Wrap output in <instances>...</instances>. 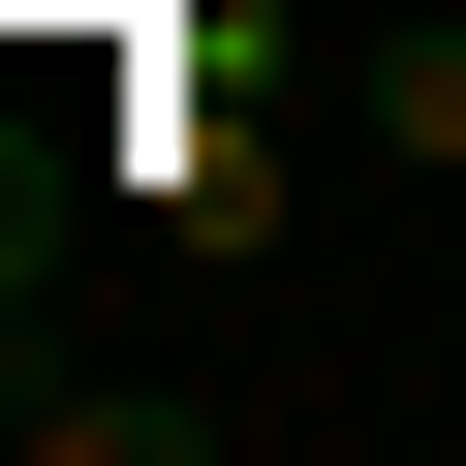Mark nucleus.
<instances>
[{
	"label": "nucleus",
	"mask_w": 466,
	"mask_h": 466,
	"mask_svg": "<svg viewBox=\"0 0 466 466\" xmlns=\"http://www.w3.org/2000/svg\"><path fill=\"white\" fill-rule=\"evenodd\" d=\"M218 373H0V466H218Z\"/></svg>",
	"instance_id": "1"
},
{
	"label": "nucleus",
	"mask_w": 466,
	"mask_h": 466,
	"mask_svg": "<svg viewBox=\"0 0 466 466\" xmlns=\"http://www.w3.org/2000/svg\"><path fill=\"white\" fill-rule=\"evenodd\" d=\"M32 249H63V187H32V125H0V280H32Z\"/></svg>",
	"instance_id": "3"
},
{
	"label": "nucleus",
	"mask_w": 466,
	"mask_h": 466,
	"mask_svg": "<svg viewBox=\"0 0 466 466\" xmlns=\"http://www.w3.org/2000/svg\"><path fill=\"white\" fill-rule=\"evenodd\" d=\"M342 156H435V187H466V0H404V32H342Z\"/></svg>",
	"instance_id": "2"
}]
</instances>
